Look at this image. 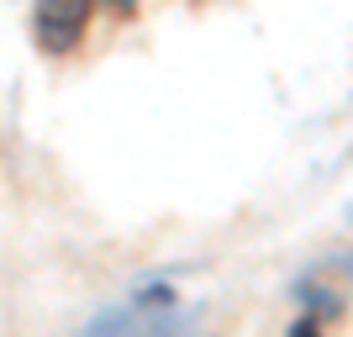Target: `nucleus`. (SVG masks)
I'll return each instance as SVG.
<instances>
[{"label":"nucleus","instance_id":"obj_2","mask_svg":"<svg viewBox=\"0 0 353 337\" xmlns=\"http://www.w3.org/2000/svg\"><path fill=\"white\" fill-rule=\"evenodd\" d=\"M101 6H111V11H121V16H127V11H137V0H101Z\"/></svg>","mask_w":353,"mask_h":337},{"label":"nucleus","instance_id":"obj_1","mask_svg":"<svg viewBox=\"0 0 353 337\" xmlns=\"http://www.w3.org/2000/svg\"><path fill=\"white\" fill-rule=\"evenodd\" d=\"M90 6H95V0H37V16H32L37 48H48V53H69V48L85 37Z\"/></svg>","mask_w":353,"mask_h":337},{"label":"nucleus","instance_id":"obj_3","mask_svg":"<svg viewBox=\"0 0 353 337\" xmlns=\"http://www.w3.org/2000/svg\"><path fill=\"white\" fill-rule=\"evenodd\" d=\"M348 216H353V211H348Z\"/></svg>","mask_w":353,"mask_h":337}]
</instances>
